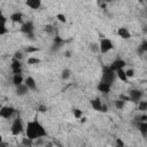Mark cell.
I'll list each match as a JSON object with an SVG mask.
<instances>
[{"instance_id": "obj_1", "label": "cell", "mask_w": 147, "mask_h": 147, "mask_svg": "<svg viewBox=\"0 0 147 147\" xmlns=\"http://www.w3.org/2000/svg\"><path fill=\"white\" fill-rule=\"evenodd\" d=\"M25 134L29 140L33 141V140H38L40 138L46 137L47 132H46L45 127L37 119H34V121H31L28 123L26 129H25Z\"/></svg>"}, {"instance_id": "obj_2", "label": "cell", "mask_w": 147, "mask_h": 147, "mask_svg": "<svg viewBox=\"0 0 147 147\" xmlns=\"http://www.w3.org/2000/svg\"><path fill=\"white\" fill-rule=\"evenodd\" d=\"M116 78V72L110 68V65H106L102 68V72H101V80L103 83H107L109 85H111L114 83Z\"/></svg>"}, {"instance_id": "obj_3", "label": "cell", "mask_w": 147, "mask_h": 147, "mask_svg": "<svg viewBox=\"0 0 147 147\" xmlns=\"http://www.w3.org/2000/svg\"><path fill=\"white\" fill-rule=\"evenodd\" d=\"M23 131H24V125H23V123H22V119H21L20 117L15 118V119L13 121L11 125H10V132H11L14 136H18V134H21Z\"/></svg>"}, {"instance_id": "obj_4", "label": "cell", "mask_w": 147, "mask_h": 147, "mask_svg": "<svg viewBox=\"0 0 147 147\" xmlns=\"http://www.w3.org/2000/svg\"><path fill=\"white\" fill-rule=\"evenodd\" d=\"M21 31L23 33H25L30 39H33V31H34V25L31 21H28L25 23L22 24L21 26Z\"/></svg>"}, {"instance_id": "obj_5", "label": "cell", "mask_w": 147, "mask_h": 147, "mask_svg": "<svg viewBox=\"0 0 147 147\" xmlns=\"http://www.w3.org/2000/svg\"><path fill=\"white\" fill-rule=\"evenodd\" d=\"M99 44H100V52L103 53V54L107 53V52H109V51H111L114 48L113 41L110 39H108V38H102Z\"/></svg>"}, {"instance_id": "obj_6", "label": "cell", "mask_w": 147, "mask_h": 147, "mask_svg": "<svg viewBox=\"0 0 147 147\" xmlns=\"http://www.w3.org/2000/svg\"><path fill=\"white\" fill-rule=\"evenodd\" d=\"M129 98H130V101H133V102H139L141 101V98H142V91L138 90V88H132L129 91Z\"/></svg>"}, {"instance_id": "obj_7", "label": "cell", "mask_w": 147, "mask_h": 147, "mask_svg": "<svg viewBox=\"0 0 147 147\" xmlns=\"http://www.w3.org/2000/svg\"><path fill=\"white\" fill-rule=\"evenodd\" d=\"M14 113H15V109L13 107H10V106H3L0 109V116L2 118H6V119L10 118L14 115Z\"/></svg>"}, {"instance_id": "obj_8", "label": "cell", "mask_w": 147, "mask_h": 147, "mask_svg": "<svg viewBox=\"0 0 147 147\" xmlns=\"http://www.w3.org/2000/svg\"><path fill=\"white\" fill-rule=\"evenodd\" d=\"M91 106L94 110L96 111H107V107L101 102V100L99 98H95L91 101Z\"/></svg>"}, {"instance_id": "obj_9", "label": "cell", "mask_w": 147, "mask_h": 147, "mask_svg": "<svg viewBox=\"0 0 147 147\" xmlns=\"http://www.w3.org/2000/svg\"><path fill=\"white\" fill-rule=\"evenodd\" d=\"M10 69H11L13 75H22V64H21V61L20 60H16V59H13V62L10 64Z\"/></svg>"}, {"instance_id": "obj_10", "label": "cell", "mask_w": 147, "mask_h": 147, "mask_svg": "<svg viewBox=\"0 0 147 147\" xmlns=\"http://www.w3.org/2000/svg\"><path fill=\"white\" fill-rule=\"evenodd\" d=\"M125 65H126V62H125L123 59H117V60H115V61L110 64V68H111L114 71H117V70H119V69H124Z\"/></svg>"}, {"instance_id": "obj_11", "label": "cell", "mask_w": 147, "mask_h": 147, "mask_svg": "<svg viewBox=\"0 0 147 147\" xmlns=\"http://www.w3.org/2000/svg\"><path fill=\"white\" fill-rule=\"evenodd\" d=\"M110 86H111V85H109V84H107V83L100 82V83L98 84L96 88H98L99 92H101V93H103V94H107V93L110 92Z\"/></svg>"}, {"instance_id": "obj_12", "label": "cell", "mask_w": 147, "mask_h": 147, "mask_svg": "<svg viewBox=\"0 0 147 147\" xmlns=\"http://www.w3.org/2000/svg\"><path fill=\"white\" fill-rule=\"evenodd\" d=\"M24 84L29 87V90H32V91L37 90V83H36V80L33 79V77H31V76H29V77L25 78Z\"/></svg>"}, {"instance_id": "obj_13", "label": "cell", "mask_w": 147, "mask_h": 147, "mask_svg": "<svg viewBox=\"0 0 147 147\" xmlns=\"http://www.w3.org/2000/svg\"><path fill=\"white\" fill-rule=\"evenodd\" d=\"M117 34H118V36H119L122 39H129V38L131 37L130 31H129L126 28H124V26L118 28V30H117Z\"/></svg>"}, {"instance_id": "obj_14", "label": "cell", "mask_w": 147, "mask_h": 147, "mask_svg": "<svg viewBox=\"0 0 147 147\" xmlns=\"http://www.w3.org/2000/svg\"><path fill=\"white\" fill-rule=\"evenodd\" d=\"M22 18H23V15L20 11H15L9 16V20L14 23H22Z\"/></svg>"}, {"instance_id": "obj_15", "label": "cell", "mask_w": 147, "mask_h": 147, "mask_svg": "<svg viewBox=\"0 0 147 147\" xmlns=\"http://www.w3.org/2000/svg\"><path fill=\"white\" fill-rule=\"evenodd\" d=\"M25 5L28 7H30L31 9H39L41 6V1L40 0H28L25 2Z\"/></svg>"}, {"instance_id": "obj_16", "label": "cell", "mask_w": 147, "mask_h": 147, "mask_svg": "<svg viewBox=\"0 0 147 147\" xmlns=\"http://www.w3.org/2000/svg\"><path fill=\"white\" fill-rule=\"evenodd\" d=\"M28 92H29V87L25 84H22V85L16 86V94L17 95H25Z\"/></svg>"}, {"instance_id": "obj_17", "label": "cell", "mask_w": 147, "mask_h": 147, "mask_svg": "<svg viewBox=\"0 0 147 147\" xmlns=\"http://www.w3.org/2000/svg\"><path fill=\"white\" fill-rule=\"evenodd\" d=\"M24 78H23V76L22 75H13V79H11V82H13V84L15 85V86H18V85H22V84H24Z\"/></svg>"}, {"instance_id": "obj_18", "label": "cell", "mask_w": 147, "mask_h": 147, "mask_svg": "<svg viewBox=\"0 0 147 147\" xmlns=\"http://www.w3.org/2000/svg\"><path fill=\"white\" fill-rule=\"evenodd\" d=\"M115 72H116V77L119 78L122 82H127L129 78L126 77V74H125V70L124 69H119V70H117Z\"/></svg>"}, {"instance_id": "obj_19", "label": "cell", "mask_w": 147, "mask_h": 147, "mask_svg": "<svg viewBox=\"0 0 147 147\" xmlns=\"http://www.w3.org/2000/svg\"><path fill=\"white\" fill-rule=\"evenodd\" d=\"M114 105H115V108H116V109L122 110V109L124 108V106H125V100H123V99H117V100L114 101Z\"/></svg>"}, {"instance_id": "obj_20", "label": "cell", "mask_w": 147, "mask_h": 147, "mask_svg": "<svg viewBox=\"0 0 147 147\" xmlns=\"http://www.w3.org/2000/svg\"><path fill=\"white\" fill-rule=\"evenodd\" d=\"M72 115L76 119H82L83 118V110H80L79 108H74L72 109Z\"/></svg>"}, {"instance_id": "obj_21", "label": "cell", "mask_w": 147, "mask_h": 147, "mask_svg": "<svg viewBox=\"0 0 147 147\" xmlns=\"http://www.w3.org/2000/svg\"><path fill=\"white\" fill-rule=\"evenodd\" d=\"M139 131L142 136H147V122H140L139 123Z\"/></svg>"}, {"instance_id": "obj_22", "label": "cell", "mask_w": 147, "mask_h": 147, "mask_svg": "<svg viewBox=\"0 0 147 147\" xmlns=\"http://www.w3.org/2000/svg\"><path fill=\"white\" fill-rule=\"evenodd\" d=\"M90 51L93 52V53L100 52V44H98V42H91L90 44Z\"/></svg>"}, {"instance_id": "obj_23", "label": "cell", "mask_w": 147, "mask_h": 147, "mask_svg": "<svg viewBox=\"0 0 147 147\" xmlns=\"http://www.w3.org/2000/svg\"><path fill=\"white\" fill-rule=\"evenodd\" d=\"M70 77H71V71H70L69 69H63L62 72H61V78L64 79V80H67V79H69Z\"/></svg>"}, {"instance_id": "obj_24", "label": "cell", "mask_w": 147, "mask_h": 147, "mask_svg": "<svg viewBox=\"0 0 147 147\" xmlns=\"http://www.w3.org/2000/svg\"><path fill=\"white\" fill-rule=\"evenodd\" d=\"M138 109L140 111H146L147 110V101H139L138 102Z\"/></svg>"}, {"instance_id": "obj_25", "label": "cell", "mask_w": 147, "mask_h": 147, "mask_svg": "<svg viewBox=\"0 0 147 147\" xmlns=\"http://www.w3.org/2000/svg\"><path fill=\"white\" fill-rule=\"evenodd\" d=\"M40 62V60L38 59V57H34V56H30L29 59H28V64H38Z\"/></svg>"}, {"instance_id": "obj_26", "label": "cell", "mask_w": 147, "mask_h": 147, "mask_svg": "<svg viewBox=\"0 0 147 147\" xmlns=\"http://www.w3.org/2000/svg\"><path fill=\"white\" fill-rule=\"evenodd\" d=\"M139 51H140L141 53H147V40H144V41L140 44Z\"/></svg>"}, {"instance_id": "obj_27", "label": "cell", "mask_w": 147, "mask_h": 147, "mask_svg": "<svg viewBox=\"0 0 147 147\" xmlns=\"http://www.w3.org/2000/svg\"><path fill=\"white\" fill-rule=\"evenodd\" d=\"M44 31L47 32V33H49V34H52V33H54V26L51 25V24H47V25H45Z\"/></svg>"}, {"instance_id": "obj_28", "label": "cell", "mask_w": 147, "mask_h": 147, "mask_svg": "<svg viewBox=\"0 0 147 147\" xmlns=\"http://www.w3.org/2000/svg\"><path fill=\"white\" fill-rule=\"evenodd\" d=\"M56 18H57V21L61 22V23H65V22H67V17H65V15H63V14H57V15H56Z\"/></svg>"}, {"instance_id": "obj_29", "label": "cell", "mask_w": 147, "mask_h": 147, "mask_svg": "<svg viewBox=\"0 0 147 147\" xmlns=\"http://www.w3.org/2000/svg\"><path fill=\"white\" fill-rule=\"evenodd\" d=\"M25 52H28V53H37V52H39V48H37V47H31V46H28V47L25 48Z\"/></svg>"}, {"instance_id": "obj_30", "label": "cell", "mask_w": 147, "mask_h": 147, "mask_svg": "<svg viewBox=\"0 0 147 147\" xmlns=\"http://www.w3.org/2000/svg\"><path fill=\"white\" fill-rule=\"evenodd\" d=\"M125 74H126V77H127V78H132V77L134 76V70L131 69V68H130V69H126V70H125Z\"/></svg>"}, {"instance_id": "obj_31", "label": "cell", "mask_w": 147, "mask_h": 147, "mask_svg": "<svg viewBox=\"0 0 147 147\" xmlns=\"http://www.w3.org/2000/svg\"><path fill=\"white\" fill-rule=\"evenodd\" d=\"M7 31H8V29L6 28V24H1L0 25V34L3 36L5 33H7Z\"/></svg>"}, {"instance_id": "obj_32", "label": "cell", "mask_w": 147, "mask_h": 147, "mask_svg": "<svg viewBox=\"0 0 147 147\" xmlns=\"http://www.w3.org/2000/svg\"><path fill=\"white\" fill-rule=\"evenodd\" d=\"M116 147H125V145H124L122 139H119V138L116 139Z\"/></svg>"}, {"instance_id": "obj_33", "label": "cell", "mask_w": 147, "mask_h": 147, "mask_svg": "<svg viewBox=\"0 0 147 147\" xmlns=\"http://www.w3.org/2000/svg\"><path fill=\"white\" fill-rule=\"evenodd\" d=\"M22 57H23V55H22V52H16L15 54H14V59H16V60H22Z\"/></svg>"}, {"instance_id": "obj_34", "label": "cell", "mask_w": 147, "mask_h": 147, "mask_svg": "<svg viewBox=\"0 0 147 147\" xmlns=\"http://www.w3.org/2000/svg\"><path fill=\"white\" fill-rule=\"evenodd\" d=\"M138 118H139V122H147V115H146V114L140 115Z\"/></svg>"}, {"instance_id": "obj_35", "label": "cell", "mask_w": 147, "mask_h": 147, "mask_svg": "<svg viewBox=\"0 0 147 147\" xmlns=\"http://www.w3.org/2000/svg\"><path fill=\"white\" fill-rule=\"evenodd\" d=\"M64 56H65V57H70V56H71V52H70V51H65V52H64Z\"/></svg>"}, {"instance_id": "obj_36", "label": "cell", "mask_w": 147, "mask_h": 147, "mask_svg": "<svg viewBox=\"0 0 147 147\" xmlns=\"http://www.w3.org/2000/svg\"><path fill=\"white\" fill-rule=\"evenodd\" d=\"M39 110H40V111H46L47 108H46L45 106H40V107H39Z\"/></svg>"}, {"instance_id": "obj_37", "label": "cell", "mask_w": 147, "mask_h": 147, "mask_svg": "<svg viewBox=\"0 0 147 147\" xmlns=\"http://www.w3.org/2000/svg\"><path fill=\"white\" fill-rule=\"evenodd\" d=\"M142 31H144V33H145V34H147V25L142 28Z\"/></svg>"}, {"instance_id": "obj_38", "label": "cell", "mask_w": 147, "mask_h": 147, "mask_svg": "<svg viewBox=\"0 0 147 147\" xmlns=\"http://www.w3.org/2000/svg\"><path fill=\"white\" fill-rule=\"evenodd\" d=\"M85 121H86V118H85V117H83V118H82V119H80V122H82V123H84V122H85Z\"/></svg>"}]
</instances>
